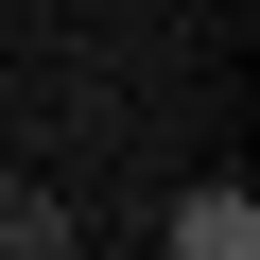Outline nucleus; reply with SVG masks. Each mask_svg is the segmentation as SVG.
<instances>
[{
    "mask_svg": "<svg viewBox=\"0 0 260 260\" xmlns=\"http://www.w3.org/2000/svg\"><path fill=\"white\" fill-rule=\"evenodd\" d=\"M174 260H260V191H174Z\"/></svg>",
    "mask_w": 260,
    "mask_h": 260,
    "instance_id": "1",
    "label": "nucleus"
},
{
    "mask_svg": "<svg viewBox=\"0 0 260 260\" xmlns=\"http://www.w3.org/2000/svg\"><path fill=\"white\" fill-rule=\"evenodd\" d=\"M18 260H87V243H18Z\"/></svg>",
    "mask_w": 260,
    "mask_h": 260,
    "instance_id": "2",
    "label": "nucleus"
},
{
    "mask_svg": "<svg viewBox=\"0 0 260 260\" xmlns=\"http://www.w3.org/2000/svg\"><path fill=\"white\" fill-rule=\"evenodd\" d=\"M0 260H18V243H0Z\"/></svg>",
    "mask_w": 260,
    "mask_h": 260,
    "instance_id": "3",
    "label": "nucleus"
}]
</instances>
